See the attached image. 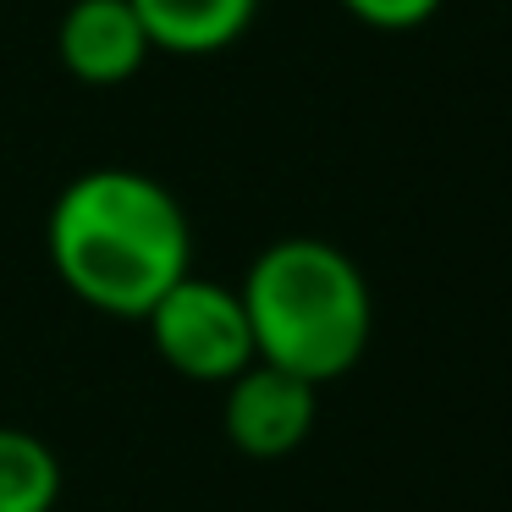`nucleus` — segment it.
I'll list each match as a JSON object with an SVG mask.
<instances>
[{
    "label": "nucleus",
    "instance_id": "7",
    "mask_svg": "<svg viewBox=\"0 0 512 512\" xmlns=\"http://www.w3.org/2000/svg\"><path fill=\"white\" fill-rule=\"evenodd\" d=\"M61 501V463L39 435L0 430V512H50Z\"/></svg>",
    "mask_w": 512,
    "mask_h": 512
},
{
    "label": "nucleus",
    "instance_id": "1",
    "mask_svg": "<svg viewBox=\"0 0 512 512\" xmlns=\"http://www.w3.org/2000/svg\"><path fill=\"white\" fill-rule=\"evenodd\" d=\"M50 265L89 309L144 320L193 265V226L155 177L83 171L50 210Z\"/></svg>",
    "mask_w": 512,
    "mask_h": 512
},
{
    "label": "nucleus",
    "instance_id": "6",
    "mask_svg": "<svg viewBox=\"0 0 512 512\" xmlns=\"http://www.w3.org/2000/svg\"><path fill=\"white\" fill-rule=\"evenodd\" d=\"M149 34V50L166 56H215L237 45L254 23L259 0H127Z\"/></svg>",
    "mask_w": 512,
    "mask_h": 512
},
{
    "label": "nucleus",
    "instance_id": "3",
    "mask_svg": "<svg viewBox=\"0 0 512 512\" xmlns=\"http://www.w3.org/2000/svg\"><path fill=\"white\" fill-rule=\"evenodd\" d=\"M144 320H149V336H155L160 358L188 380L226 386V380H237L248 364H259L243 292L221 287V281H204V276H193V270L144 314Z\"/></svg>",
    "mask_w": 512,
    "mask_h": 512
},
{
    "label": "nucleus",
    "instance_id": "2",
    "mask_svg": "<svg viewBox=\"0 0 512 512\" xmlns=\"http://www.w3.org/2000/svg\"><path fill=\"white\" fill-rule=\"evenodd\" d=\"M237 292H243L259 364L325 386L364 358L375 309H369L364 276L342 248L320 237L270 243Z\"/></svg>",
    "mask_w": 512,
    "mask_h": 512
},
{
    "label": "nucleus",
    "instance_id": "5",
    "mask_svg": "<svg viewBox=\"0 0 512 512\" xmlns=\"http://www.w3.org/2000/svg\"><path fill=\"white\" fill-rule=\"evenodd\" d=\"M56 56L78 83L116 89L149 56V34L127 0H72L56 28Z\"/></svg>",
    "mask_w": 512,
    "mask_h": 512
},
{
    "label": "nucleus",
    "instance_id": "8",
    "mask_svg": "<svg viewBox=\"0 0 512 512\" xmlns=\"http://www.w3.org/2000/svg\"><path fill=\"white\" fill-rule=\"evenodd\" d=\"M342 6L369 28H419L424 17H435L441 0H342Z\"/></svg>",
    "mask_w": 512,
    "mask_h": 512
},
{
    "label": "nucleus",
    "instance_id": "4",
    "mask_svg": "<svg viewBox=\"0 0 512 512\" xmlns=\"http://www.w3.org/2000/svg\"><path fill=\"white\" fill-rule=\"evenodd\" d=\"M314 391L309 380L270 364H248L226 380V435L248 457H287L314 430Z\"/></svg>",
    "mask_w": 512,
    "mask_h": 512
}]
</instances>
